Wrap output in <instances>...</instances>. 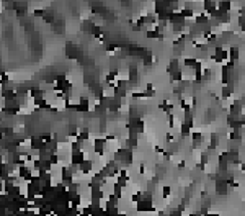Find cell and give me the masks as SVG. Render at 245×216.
<instances>
[{"label":"cell","mask_w":245,"mask_h":216,"mask_svg":"<svg viewBox=\"0 0 245 216\" xmlns=\"http://www.w3.org/2000/svg\"><path fill=\"white\" fill-rule=\"evenodd\" d=\"M105 144H106V139H95L93 141V151L96 155H103V152H105Z\"/></svg>","instance_id":"4"},{"label":"cell","mask_w":245,"mask_h":216,"mask_svg":"<svg viewBox=\"0 0 245 216\" xmlns=\"http://www.w3.org/2000/svg\"><path fill=\"white\" fill-rule=\"evenodd\" d=\"M77 138L80 139V141H87V139H90V131H88V129H82L79 133Z\"/></svg>","instance_id":"10"},{"label":"cell","mask_w":245,"mask_h":216,"mask_svg":"<svg viewBox=\"0 0 245 216\" xmlns=\"http://www.w3.org/2000/svg\"><path fill=\"white\" fill-rule=\"evenodd\" d=\"M18 177L26 180V182H30V180L33 178V172H31V169H28L26 165H18Z\"/></svg>","instance_id":"2"},{"label":"cell","mask_w":245,"mask_h":216,"mask_svg":"<svg viewBox=\"0 0 245 216\" xmlns=\"http://www.w3.org/2000/svg\"><path fill=\"white\" fill-rule=\"evenodd\" d=\"M90 110V102L87 98H80V102L77 103V111H88Z\"/></svg>","instance_id":"6"},{"label":"cell","mask_w":245,"mask_h":216,"mask_svg":"<svg viewBox=\"0 0 245 216\" xmlns=\"http://www.w3.org/2000/svg\"><path fill=\"white\" fill-rule=\"evenodd\" d=\"M203 7H204V10H206V13H212L216 8H218V2L216 0H204L203 2Z\"/></svg>","instance_id":"5"},{"label":"cell","mask_w":245,"mask_h":216,"mask_svg":"<svg viewBox=\"0 0 245 216\" xmlns=\"http://www.w3.org/2000/svg\"><path fill=\"white\" fill-rule=\"evenodd\" d=\"M123 188H124V187H121L118 182H116L114 185H113V193H114V195H116V197H118L119 200L123 198Z\"/></svg>","instance_id":"8"},{"label":"cell","mask_w":245,"mask_h":216,"mask_svg":"<svg viewBox=\"0 0 245 216\" xmlns=\"http://www.w3.org/2000/svg\"><path fill=\"white\" fill-rule=\"evenodd\" d=\"M170 193H172L170 185H163V188H162V197H163V198H168V197H170Z\"/></svg>","instance_id":"11"},{"label":"cell","mask_w":245,"mask_h":216,"mask_svg":"<svg viewBox=\"0 0 245 216\" xmlns=\"http://www.w3.org/2000/svg\"><path fill=\"white\" fill-rule=\"evenodd\" d=\"M79 169L82 174H85V175H90V174H93V162L90 161V159H85L82 164L79 165Z\"/></svg>","instance_id":"3"},{"label":"cell","mask_w":245,"mask_h":216,"mask_svg":"<svg viewBox=\"0 0 245 216\" xmlns=\"http://www.w3.org/2000/svg\"><path fill=\"white\" fill-rule=\"evenodd\" d=\"M85 154H83V151H77V152H70V164L74 167H79L80 164L85 161Z\"/></svg>","instance_id":"1"},{"label":"cell","mask_w":245,"mask_h":216,"mask_svg":"<svg viewBox=\"0 0 245 216\" xmlns=\"http://www.w3.org/2000/svg\"><path fill=\"white\" fill-rule=\"evenodd\" d=\"M43 20H44L46 23H53V21H54V13H53V11H49V10H46V11H44Z\"/></svg>","instance_id":"9"},{"label":"cell","mask_w":245,"mask_h":216,"mask_svg":"<svg viewBox=\"0 0 245 216\" xmlns=\"http://www.w3.org/2000/svg\"><path fill=\"white\" fill-rule=\"evenodd\" d=\"M229 57H230V61H232V62L237 61V59L240 57V51H239V47H237V46H232L230 49H229Z\"/></svg>","instance_id":"7"}]
</instances>
